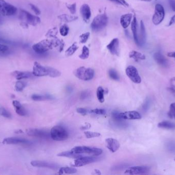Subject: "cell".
I'll return each mask as SVG.
<instances>
[{
  "instance_id": "50",
  "label": "cell",
  "mask_w": 175,
  "mask_h": 175,
  "mask_svg": "<svg viewBox=\"0 0 175 175\" xmlns=\"http://www.w3.org/2000/svg\"><path fill=\"white\" fill-rule=\"evenodd\" d=\"M175 23V15L173 16L172 18L170 19V21L169 23V26H171V25H173Z\"/></svg>"
},
{
  "instance_id": "60",
  "label": "cell",
  "mask_w": 175,
  "mask_h": 175,
  "mask_svg": "<svg viewBox=\"0 0 175 175\" xmlns=\"http://www.w3.org/2000/svg\"><path fill=\"white\" fill-rule=\"evenodd\" d=\"M2 109H3V107H2L0 106V113H1V110Z\"/></svg>"
},
{
  "instance_id": "57",
  "label": "cell",
  "mask_w": 175,
  "mask_h": 175,
  "mask_svg": "<svg viewBox=\"0 0 175 175\" xmlns=\"http://www.w3.org/2000/svg\"><path fill=\"white\" fill-rule=\"evenodd\" d=\"M111 2H114L115 3L118 4H119V5H122L121 2L120 1V0H109Z\"/></svg>"
},
{
  "instance_id": "45",
  "label": "cell",
  "mask_w": 175,
  "mask_h": 175,
  "mask_svg": "<svg viewBox=\"0 0 175 175\" xmlns=\"http://www.w3.org/2000/svg\"><path fill=\"white\" fill-rule=\"evenodd\" d=\"M76 111L78 113H80V115H83V116L87 115L88 113V110L87 109H84V108H82V107L77 108Z\"/></svg>"
},
{
  "instance_id": "23",
  "label": "cell",
  "mask_w": 175,
  "mask_h": 175,
  "mask_svg": "<svg viewBox=\"0 0 175 175\" xmlns=\"http://www.w3.org/2000/svg\"><path fill=\"white\" fill-rule=\"evenodd\" d=\"M12 104L15 109V112L18 115L21 116H24L26 115L27 112L26 109L23 107V106L21 105V104L18 101L14 100Z\"/></svg>"
},
{
  "instance_id": "16",
  "label": "cell",
  "mask_w": 175,
  "mask_h": 175,
  "mask_svg": "<svg viewBox=\"0 0 175 175\" xmlns=\"http://www.w3.org/2000/svg\"><path fill=\"white\" fill-rule=\"evenodd\" d=\"M106 146L111 152L115 153L119 149L120 145L117 140L110 138L106 139Z\"/></svg>"
},
{
  "instance_id": "41",
  "label": "cell",
  "mask_w": 175,
  "mask_h": 175,
  "mask_svg": "<svg viewBox=\"0 0 175 175\" xmlns=\"http://www.w3.org/2000/svg\"><path fill=\"white\" fill-rule=\"evenodd\" d=\"M89 112L90 113H95L96 115H103L106 113V111L104 109H91Z\"/></svg>"
},
{
  "instance_id": "32",
  "label": "cell",
  "mask_w": 175,
  "mask_h": 175,
  "mask_svg": "<svg viewBox=\"0 0 175 175\" xmlns=\"http://www.w3.org/2000/svg\"><path fill=\"white\" fill-rule=\"evenodd\" d=\"M52 98V97L48 95H33L32 96V99L34 101H43L46 100L51 99Z\"/></svg>"
},
{
  "instance_id": "11",
  "label": "cell",
  "mask_w": 175,
  "mask_h": 175,
  "mask_svg": "<svg viewBox=\"0 0 175 175\" xmlns=\"http://www.w3.org/2000/svg\"><path fill=\"white\" fill-rule=\"evenodd\" d=\"M98 160V158L94 157H81L77 158L74 162V166L81 167L83 166L86 165L87 164H91Z\"/></svg>"
},
{
  "instance_id": "51",
  "label": "cell",
  "mask_w": 175,
  "mask_h": 175,
  "mask_svg": "<svg viewBox=\"0 0 175 175\" xmlns=\"http://www.w3.org/2000/svg\"><path fill=\"white\" fill-rule=\"evenodd\" d=\"M167 90H169V92H170V93H172L173 95H174L175 96V89L173 87H169L167 88Z\"/></svg>"
},
{
  "instance_id": "12",
  "label": "cell",
  "mask_w": 175,
  "mask_h": 175,
  "mask_svg": "<svg viewBox=\"0 0 175 175\" xmlns=\"http://www.w3.org/2000/svg\"><path fill=\"white\" fill-rule=\"evenodd\" d=\"M31 164L34 167H46V168L52 169L53 170H56L57 169H60L59 165L56 163L49 162L47 161L35 160V161H31Z\"/></svg>"
},
{
  "instance_id": "56",
  "label": "cell",
  "mask_w": 175,
  "mask_h": 175,
  "mask_svg": "<svg viewBox=\"0 0 175 175\" xmlns=\"http://www.w3.org/2000/svg\"><path fill=\"white\" fill-rule=\"evenodd\" d=\"M0 42H2V43H11V42H9L8 41H7L5 39H3V38H0Z\"/></svg>"
},
{
  "instance_id": "31",
  "label": "cell",
  "mask_w": 175,
  "mask_h": 175,
  "mask_svg": "<svg viewBox=\"0 0 175 175\" xmlns=\"http://www.w3.org/2000/svg\"><path fill=\"white\" fill-rule=\"evenodd\" d=\"M97 97L100 103L104 102V90L101 86L98 87L97 89Z\"/></svg>"
},
{
  "instance_id": "27",
  "label": "cell",
  "mask_w": 175,
  "mask_h": 175,
  "mask_svg": "<svg viewBox=\"0 0 175 175\" xmlns=\"http://www.w3.org/2000/svg\"><path fill=\"white\" fill-rule=\"evenodd\" d=\"M146 28L144 26V23L142 21L140 22V46L143 45L146 42Z\"/></svg>"
},
{
  "instance_id": "33",
  "label": "cell",
  "mask_w": 175,
  "mask_h": 175,
  "mask_svg": "<svg viewBox=\"0 0 175 175\" xmlns=\"http://www.w3.org/2000/svg\"><path fill=\"white\" fill-rule=\"evenodd\" d=\"M89 54H90V51L89 48L86 46H84L81 54L79 56V57L80 59L82 60H86L89 58Z\"/></svg>"
},
{
  "instance_id": "55",
  "label": "cell",
  "mask_w": 175,
  "mask_h": 175,
  "mask_svg": "<svg viewBox=\"0 0 175 175\" xmlns=\"http://www.w3.org/2000/svg\"><path fill=\"white\" fill-rule=\"evenodd\" d=\"M167 56L169 57L174 58H175V52H169L167 54Z\"/></svg>"
},
{
  "instance_id": "53",
  "label": "cell",
  "mask_w": 175,
  "mask_h": 175,
  "mask_svg": "<svg viewBox=\"0 0 175 175\" xmlns=\"http://www.w3.org/2000/svg\"><path fill=\"white\" fill-rule=\"evenodd\" d=\"M93 173H92V174L93 175H101V173L100 172V170H99V169H94L93 171Z\"/></svg>"
},
{
  "instance_id": "59",
  "label": "cell",
  "mask_w": 175,
  "mask_h": 175,
  "mask_svg": "<svg viewBox=\"0 0 175 175\" xmlns=\"http://www.w3.org/2000/svg\"><path fill=\"white\" fill-rule=\"evenodd\" d=\"M141 1H144V2H151L152 0H139Z\"/></svg>"
},
{
  "instance_id": "48",
  "label": "cell",
  "mask_w": 175,
  "mask_h": 175,
  "mask_svg": "<svg viewBox=\"0 0 175 175\" xmlns=\"http://www.w3.org/2000/svg\"><path fill=\"white\" fill-rule=\"evenodd\" d=\"M91 126V124L90 123H86L84 125L81 126L80 129H81V130H87L90 128Z\"/></svg>"
},
{
  "instance_id": "10",
  "label": "cell",
  "mask_w": 175,
  "mask_h": 175,
  "mask_svg": "<svg viewBox=\"0 0 175 175\" xmlns=\"http://www.w3.org/2000/svg\"><path fill=\"white\" fill-rule=\"evenodd\" d=\"M150 168L146 166H135L126 169L124 173L129 175H144L150 172Z\"/></svg>"
},
{
  "instance_id": "44",
  "label": "cell",
  "mask_w": 175,
  "mask_h": 175,
  "mask_svg": "<svg viewBox=\"0 0 175 175\" xmlns=\"http://www.w3.org/2000/svg\"><path fill=\"white\" fill-rule=\"evenodd\" d=\"M29 6L31 8V10L35 13V14H37V15H40L41 14V11L38 7H37L36 6L33 5V4H29Z\"/></svg>"
},
{
  "instance_id": "19",
  "label": "cell",
  "mask_w": 175,
  "mask_h": 175,
  "mask_svg": "<svg viewBox=\"0 0 175 175\" xmlns=\"http://www.w3.org/2000/svg\"><path fill=\"white\" fill-rule=\"evenodd\" d=\"M154 59L159 65L162 67H167L169 65L167 59L160 52H157L154 54Z\"/></svg>"
},
{
  "instance_id": "5",
  "label": "cell",
  "mask_w": 175,
  "mask_h": 175,
  "mask_svg": "<svg viewBox=\"0 0 175 175\" xmlns=\"http://www.w3.org/2000/svg\"><path fill=\"white\" fill-rule=\"evenodd\" d=\"M74 74L81 80L90 81L93 78L95 72L93 69L86 68L84 66L80 67L74 71Z\"/></svg>"
},
{
  "instance_id": "14",
  "label": "cell",
  "mask_w": 175,
  "mask_h": 175,
  "mask_svg": "<svg viewBox=\"0 0 175 175\" xmlns=\"http://www.w3.org/2000/svg\"><path fill=\"white\" fill-rule=\"evenodd\" d=\"M107 48L113 55L119 56V41L118 38H114L113 39L110 43L107 44Z\"/></svg>"
},
{
  "instance_id": "49",
  "label": "cell",
  "mask_w": 175,
  "mask_h": 175,
  "mask_svg": "<svg viewBox=\"0 0 175 175\" xmlns=\"http://www.w3.org/2000/svg\"><path fill=\"white\" fill-rule=\"evenodd\" d=\"M8 50V47L6 45L0 44V52H5Z\"/></svg>"
},
{
  "instance_id": "38",
  "label": "cell",
  "mask_w": 175,
  "mask_h": 175,
  "mask_svg": "<svg viewBox=\"0 0 175 175\" xmlns=\"http://www.w3.org/2000/svg\"><path fill=\"white\" fill-rule=\"evenodd\" d=\"M26 85V83L25 82H23L21 81H18L15 84V89L18 92H21L23 90V89H24Z\"/></svg>"
},
{
  "instance_id": "9",
  "label": "cell",
  "mask_w": 175,
  "mask_h": 175,
  "mask_svg": "<svg viewBox=\"0 0 175 175\" xmlns=\"http://www.w3.org/2000/svg\"><path fill=\"white\" fill-rule=\"evenodd\" d=\"M126 74L132 82L136 84L141 82V79L137 68L134 66L130 65L126 70Z\"/></svg>"
},
{
  "instance_id": "1",
  "label": "cell",
  "mask_w": 175,
  "mask_h": 175,
  "mask_svg": "<svg viewBox=\"0 0 175 175\" xmlns=\"http://www.w3.org/2000/svg\"><path fill=\"white\" fill-rule=\"evenodd\" d=\"M32 74L36 77L49 76L52 78L58 77L61 75V73L56 69L51 67L45 66L37 62L34 63Z\"/></svg>"
},
{
  "instance_id": "43",
  "label": "cell",
  "mask_w": 175,
  "mask_h": 175,
  "mask_svg": "<svg viewBox=\"0 0 175 175\" xmlns=\"http://www.w3.org/2000/svg\"><path fill=\"white\" fill-rule=\"evenodd\" d=\"M7 3L4 0H0V14L3 15Z\"/></svg>"
},
{
  "instance_id": "17",
  "label": "cell",
  "mask_w": 175,
  "mask_h": 175,
  "mask_svg": "<svg viewBox=\"0 0 175 175\" xmlns=\"http://www.w3.org/2000/svg\"><path fill=\"white\" fill-rule=\"evenodd\" d=\"M80 11L83 20L86 23H88L91 17V10L89 5L87 4H83L80 7Z\"/></svg>"
},
{
  "instance_id": "46",
  "label": "cell",
  "mask_w": 175,
  "mask_h": 175,
  "mask_svg": "<svg viewBox=\"0 0 175 175\" xmlns=\"http://www.w3.org/2000/svg\"><path fill=\"white\" fill-rule=\"evenodd\" d=\"M90 93H89V92L87 90H86V91H84L81 93L80 98L83 100L86 99H87L89 97H90Z\"/></svg>"
},
{
  "instance_id": "18",
  "label": "cell",
  "mask_w": 175,
  "mask_h": 175,
  "mask_svg": "<svg viewBox=\"0 0 175 175\" xmlns=\"http://www.w3.org/2000/svg\"><path fill=\"white\" fill-rule=\"evenodd\" d=\"M30 142L28 140L21 138H7L3 141V144H29Z\"/></svg>"
},
{
  "instance_id": "34",
  "label": "cell",
  "mask_w": 175,
  "mask_h": 175,
  "mask_svg": "<svg viewBox=\"0 0 175 175\" xmlns=\"http://www.w3.org/2000/svg\"><path fill=\"white\" fill-rule=\"evenodd\" d=\"M109 76L111 79L115 81H119L120 80L119 76L116 70L113 68L110 69L109 70Z\"/></svg>"
},
{
  "instance_id": "20",
  "label": "cell",
  "mask_w": 175,
  "mask_h": 175,
  "mask_svg": "<svg viewBox=\"0 0 175 175\" xmlns=\"http://www.w3.org/2000/svg\"><path fill=\"white\" fill-rule=\"evenodd\" d=\"M131 29L133 34L134 40L135 41V43L138 46H140L139 40L138 38V32H137V21L135 16L134 17L133 21L131 23Z\"/></svg>"
},
{
  "instance_id": "29",
  "label": "cell",
  "mask_w": 175,
  "mask_h": 175,
  "mask_svg": "<svg viewBox=\"0 0 175 175\" xmlns=\"http://www.w3.org/2000/svg\"><path fill=\"white\" fill-rule=\"evenodd\" d=\"M78 47H79L76 42L73 43L65 51V55L66 57H70L72 56L76 51L77 50H78Z\"/></svg>"
},
{
  "instance_id": "15",
  "label": "cell",
  "mask_w": 175,
  "mask_h": 175,
  "mask_svg": "<svg viewBox=\"0 0 175 175\" xmlns=\"http://www.w3.org/2000/svg\"><path fill=\"white\" fill-rule=\"evenodd\" d=\"M119 117L121 119L139 120L141 119V116L136 111H128L119 113Z\"/></svg>"
},
{
  "instance_id": "24",
  "label": "cell",
  "mask_w": 175,
  "mask_h": 175,
  "mask_svg": "<svg viewBox=\"0 0 175 175\" xmlns=\"http://www.w3.org/2000/svg\"><path fill=\"white\" fill-rule=\"evenodd\" d=\"M129 57L133 59L136 61L144 60L146 59V56L144 54L135 50H132L129 53Z\"/></svg>"
},
{
  "instance_id": "6",
  "label": "cell",
  "mask_w": 175,
  "mask_h": 175,
  "mask_svg": "<svg viewBox=\"0 0 175 175\" xmlns=\"http://www.w3.org/2000/svg\"><path fill=\"white\" fill-rule=\"evenodd\" d=\"M71 151L75 153L83 154L87 153L94 156H98L103 153L102 149L96 147H89L85 146H78L73 148Z\"/></svg>"
},
{
  "instance_id": "35",
  "label": "cell",
  "mask_w": 175,
  "mask_h": 175,
  "mask_svg": "<svg viewBox=\"0 0 175 175\" xmlns=\"http://www.w3.org/2000/svg\"><path fill=\"white\" fill-rule=\"evenodd\" d=\"M84 134L86 138L88 139L91 138H96L100 136V133L97 132H90V131H86L84 132Z\"/></svg>"
},
{
  "instance_id": "25",
  "label": "cell",
  "mask_w": 175,
  "mask_h": 175,
  "mask_svg": "<svg viewBox=\"0 0 175 175\" xmlns=\"http://www.w3.org/2000/svg\"><path fill=\"white\" fill-rule=\"evenodd\" d=\"M57 156L63 157H67V158H74V159H77L83 156L81 154H78L72 152L71 150L70 151H66V152H61L58 153Z\"/></svg>"
},
{
  "instance_id": "21",
  "label": "cell",
  "mask_w": 175,
  "mask_h": 175,
  "mask_svg": "<svg viewBox=\"0 0 175 175\" xmlns=\"http://www.w3.org/2000/svg\"><path fill=\"white\" fill-rule=\"evenodd\" d=\"M132 18H133V14H126L121 16L120 22L123 28L126 29L129 27L132 22Z\"/></svg>"
},
{
  "instance_id": "2",
  "label": "cell",
  "mask_w": 175,
  "mask_h": 175,
  "mask_svg": "<svg viewBox=\"0 0 175 175\" xmlns=\"http://www.w3.org/2000/svg\"><path fill=\"white\" fill-rule=\"evenodd\" d=\"M58 39L56 38L55 40L45 39L32 46V49L35 53L38 54H42L49 50H52L53 47L57 46Z\"/></svg>"
},
{
  "instance_id": "7",
  "label": "cell",
  "mask_w": 175,
  "mask_h": 175,
  "mask_svg": "<svg viewBox=\"0 0 175 175\" xmlns=\"http://www.w3.org/2000/svg\"><path fill=\"white\" fill-rule=\"evenodd\" d=\"M19 17L23 23H24L27 25L29 24L35 26L40 24L41 22V19L40 18L37 16H34L24 10H21Z\"/></svg>"
},
{
  "instance_id": "58",
  "label": "cell",
  "mask_w": 175,
  "mask_h": 175,
  "mask_svg": "<svg viewBox=\"0 0 175 175\" xmlns=\"http://www.w3.org/2000/svg\"><path fill=\"white\" fill-rule=\"evenodd\" d=\"M3 23V19L1 17V16H0V25H1Z\"/></svg>"
},
{
  "instance_id": "26",
  "label": "cell",
  "mask_w": 175,
  "mask_h": 175,
  "mask_svg": "<svg viewBox=\"0 0 175 175\" xmlns=\"http://www.w3.org/2000/svg\"><path fill=\"white\" fill-rule=\"evenodd\" d=\"M58 18L62 22L69 23L76 20L77 19H78V17L76 16H71L69 14H63L58 16Z\"/></svg>"
},
{
  "instance_id": "39",
  "label": "cell",
  "mask_w": 175,
  "mask_h": 175,
  "mask_svg": "<svg viewBox=\"0 0 175 175\" xmlns=\"http://www.w3.org/2000/svg\"><path fill=\"white\" fill-rule=\"evenodd\" d=\"M168 116L170 119H175V103L170 104L169 106V110L168 113Z\"/></svg>"
},
{
  "instance_id": "52",
  "label": "cell",
  "mask_w": 175,
  "mask_h": 175,
  "mask_svg": "<svg viewBox=\"0 0 175 175\" xmlns=\"http://www.w3.org/2000/svg\"><path fill=\"white\" fill-rule=\"evenodd\" d=\"M170 84L175 89V77L172 78L170 80Z\"/></svg>"
},
{
  "instance_id": "42",
  "label": "cell",
  "mask_w": 175,
  "mask_h": 175,
  "mask_svg": "<svg viewBox=\"0 0 175 175\" xmlns=\"http://www.w3.org/2000/svg\"><path fill=\"white\" fill-rule=\"evenodd\" d=\"M66 6L67 7L68 9L69 10V11L72 14H75L76 11V3L72 4H66Z\"/></svg>"
},
{
  "instance_id": "30",
  "label": "cell",
  "mask_w": 175,
  "mask_h": 175,
  "mask_svg": "<svg viewBox=\"0 0 175 175\" xmlns=\"http://www.w3.org/2000/svg\"><path fill=\"white\" fill-rule=\"evenodd\" d=\"M158 127L160 129H175V125L173 123L170 122L169 121H163L158 123Z\"/></svg>"
},
{
  "instance_id": "54",
  "label": "cell",
  "mask_w": 175,
  "mask_h": 175,
  "mask_svg": "<svg viewBox=\"0 0 175 175\" xmlns=\"http://www.w3.org/2000/svg\"><path fill=\"white\" fill-rule=\"evenodd\" d=\"M120 1L121 2L122 5H123V6L126 7H129V4L127 3V2H126L125 0H120Z\"/></svg>"
},
{
  "instance_id": "13",
  "label": "cell",
  "mask_w": 175,
  "mask_h": 175,
  "mask_svg": "<svg viewBox=\"0 0 175 175\" xmlns=\"http://www.w3.org/2000/svg\"><path fill=\"white\" fill-rule=\"evenodd\" d=\"M26 133L30 136L39 138H47L50 136L48 132L37 129H29L26 130Z\"/></svg>"
},
{
  "instance_id": "47",
  "label": "cell",
  "mask_w": 175,
  "mask_h": 175,
  "mask_svg": "<svg viewBox=\"0 0 175 175\" xmlns=\"http://www.w3.org/2000/svg\"><path fill=\"white\" fill-rule=\"evenodd\" d=\"M169 2L173 11L175 12V0H169Z\"/></svg>"
},
{
  "instance_id": "28",
  "label": "cell",
  "mask_w": 175,
  "mask_h": 175,
  "mask_svg": "<svg viewBox=\"0 0 175 175\" xmlns=\"http://www.w3.org/2000/svg\"><path fill=\"white\" fill-rule=\"evenodd\" d=\"M76 169L73 167H60L58 171L59 175H62L63 173L67 174H73L76 173Z\"/></svg>"
},
{
  "instance_id": "4",
  "label": "cell",
  "mask_w": 175,
  "mask_h": 175,
  "mask_svg": "<svg viewBox=\"0 0 175 175\" xmlns=\"http://www.w3.org/2000/svg\"><path fill=\"white\" fill-rule=\"evenodd\" d=\"M108 23V17L106 13L99 14L93 20L91 27L93 31H99L103 30Z\"/></svg>"
},
{
  "instance_id": "37",
  "label": "cell",
  "mask_w": 175,
  "mask_h": 175,
  "mask_svg": "<svg viewBox=\"0 0 175 175\" xmlns=\"http://www.w3.org/2000/svg\"><path fill=\"white\" fill-rule=\"evenodd\" d=\"M59 31H60V34H61V36L63 37L67 36L69 31V27L66 24L62 25L60 27Z\"/></svg>"
},
{
  "instance_id": "36",
  "label": "cell",
  "mask_w": 175,
  "mask_h": 175,
  "mask_svg": "<svg viewBox=\"0 0 175 175\" xmlns=\"http://www.w3.org/2000/svg\"><path fill=\"white\" fill-rule=\"evenodd\" d=\"M58 30L56 27H54L52 29H50L46 34V36L48 38H56V35L58 33Z\"/></svg>"
},
{
  "instance_id": "8",
  "label": "cell",
  "mask_w": 175,
  "mask_h": 175,
  "mask_svg": "<svg viewBox=\"0 0 175 175\" xmlns=\"http://www.w3.org/2000/svg\"><path fill=\"white\" fill-rule=\"evenodd\" d=\"M165 17V11L162 5L157 4L155 6L154 14L153 16L152 21L155 25H159L162 22Z\"/></svg>"
},
{
  "instance_id": "22",
  "label": "cell",
  "mask_w": 175,
  "mask_h": 175,
  "mask_svg": "<svg viewBox=\"0 0 175 175\" xmlns=\"http://www.w3.org/2000/svg\"><path fill=\"white\" fill-rule=\"evenodd\" d=\"M12 74L14 77L18 80L30 78L34 76L32 73L26 72V71H15L12 73Z\"/></svg>"
},
{
  "instance_id": "40",
  "label": "cell",
  "mask_w": 175,
  "mask_h": 175,
  "mask_svg": "<svg viewBox=\"0 0 175 175\" xmlns=\"http://www.w3.org/2000/svg\"><path fill=\"white\" fill-rule=\"evenodd\" d=\"M90 35V33L89 32H86V33H84L83 34H81L80 36V42L81 43H86L88 40L89 39Z\"/></svg>"
},
{
  "instance_id": "3",
  "label": "cell",
  "mask_w": 175,
  "mask_h": 175,
  "mask_svg": "<svg viewBox=\"0 0 175 175\" xmlns=\"http://www.w3.org/2000/svg\"><path fill=\"white\" fill-rule=\"evenodd\" d=\"M50 134L51 138L56 141H64L69 137L67 130L61 126L57 125L52 127Z\"/></svg>"
}]
</instances>
